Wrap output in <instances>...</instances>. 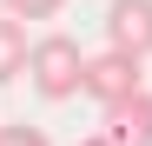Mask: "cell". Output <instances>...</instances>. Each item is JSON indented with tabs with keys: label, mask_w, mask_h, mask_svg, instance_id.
Listing matches in <instances>:
<instances>
[{
	"label": "cell",
	"mask_w": 152,
	"mask_h": 146,
	"mask_svg": "<svg viewBox=\"0 0 152 146\" xmlns=\"http://www.w3.org/2000/svg\"><path fill=\"white\" fill-rule=\"evenodd\" d=\"M106 46L152 60V0H113L106 7Z\"/></svg>",
	"instance_id": "3957f363"
},
{
	"label": "cell",
	"mask_w": 152,
	"mask_h": 146,
	"mask_svg": "<svg viewBox=\"0 0 152 146\" xmlns=\"http://www.w3.org/2000/svg\"><path fill=\"white\" fill-rule=\"evenodd\" d=\"M33 60V33H27V20H13V13H0V86L20 80Z\"/></svg>",
	"instance_id": "5b68a950"
},
{
	"label": "cell",
	"mask_w": 152,
	"mask_h": 146,
	"mask_svg": "<svg viewBox=\"0 0 152 146\" xmlns=\"http://www.w3.org/2000/svg\"><path fill=\"white\" fill-rule=\"evenodd\" d=\"M73 146H113V139L106 133H86V139H73Z\"/></svg>",
	"instance_id": "ba28073f"
},
{
	"label": "cell",
	"mask_w": 152,
	"mask_h": 146,
	"mask_svg": "<svg viewBox=\"0 0 152 146\" xmlns=\"http://www.w3.org/2000/svg\"><path fill=\"white\" fill-rule=\"evenodd\" d=\"M106 139L113 146H152V93H132V100L106 106Z\"/></svg>",
	"instance_id": "277c9868"
},
{
	"label": "cell",
	"mask_w": 152,
	"mask_h": 146,
	"mask_svg": "<svg viewBox=\"0 0 152 146\" xmlns=\"http://www.w3.org/2000/svg\"><path fill=\"white\" fill-rule=\"evenodd\" d=\"M0 146H53L40 126H27V119H13V126H0Z\"/></svg>",
	"instance_id": "52a82bcc"
},
{
	"label": "cell",
	"mask_w": 152,
	"mask_h": 146,
	"mask_svg": "<svg viewBox=\"0 0 152 146\" xmlns=\"http://www.w3.org/2000/svg\"><path fill=\"white\" fill-rule=\"evenodd\" d=\"M0 7H7L13 20H53V13L66 7V0H0Z\"/></svg>",
	"instance_id": "8992f818"
},
{
	"label": "cell",
	"mask_w": 152,
	"mask_h": 146,
	"mask_svg": "<svg viewBox=\"0 0 152 146\" xmlns=\"http://www.w3.org/2000/svg\"><path fill=\"white\" fill-rule=\"evenodd\" d=\"M27 80L40 100H73L86 86V46L73 33H40L33 40V60H27Z\"/></svg>",
	"instance_id": "6da1fadb"
},
{
	"label": "cell",
	"mask_w": 152,
	"mask_h": 146,
	"mask_svg": "<svg viewBox=\"0 0 152 146\" xmlns=\"http://www.w3.org/2000/svg\"><path fill=\"white\" fill-rule=\"evenodd\" d=\"M86 100L99 106H119V100H132V93H145V60L132 53H119V46H106V53H86Z\"/></svg>",
	"instance_id": "7a4b0ae2"
}]
</instances>
